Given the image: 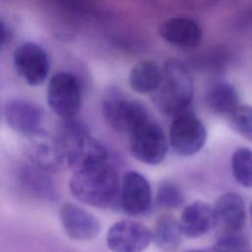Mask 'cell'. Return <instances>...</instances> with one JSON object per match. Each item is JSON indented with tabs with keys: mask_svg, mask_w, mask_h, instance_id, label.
<instances>
[{
	"mask_svg": "<svg viewBox=\"0 0 252 252\" xmlns=\"http://www.w3.org/2000/svg\"><path fill=\"white\" fill-rule=\"evenodd\" d=\"M185 252H252V249L240 234H222L210 248L190 249Z\"/></svg>",
	"mask_w": 252,
	"mask_h": 252,
	"instance_id": "cell-21",
	"label": "cell"
},
{
	"mask_svg": "<svg viewBox=\"0 0 252 252\" xmlns=\"http://www.w3.org/2000/svg\"><path fill=\"white\" fill-rule=\"evenodd\" d=\"M57 142L64 164L74 172L108 161L103 145L92 137L87 127L75 118L62 120Z\"/></svg>",
	"mask_w": 252,
	"mask_h": 252,
	"instance_id": "cell-2",
	"label": "cell"
},
{
	"mask_svg": "<svg viewBox=\"0 0 252 252\" xmlns=\"http://www.w3.org/2000/svg\"><path fill=\"white\" fill-rule=\"evenodd\" d=\"M130 151L139 161L157 165L167 152V141L162 128L152 118L139 125L130 135Z\"/></svg>",
	"mask_w": 252,
	"mask_h": 252,
	"instance_id": "cell-7",
	"label": "cell"
},
{
	"mask_svg": "<svg viewBox=\"0 0 252 252\" xmlns=\"http://www.w3.org/2000/svg\"><path fill=\"white\" fill-rule=\"evenodd\" d=\"M153 240V232L143 223L120 220L106 233V244L112 252H144Z\"/></svg>",
	"mask_w": 252,
	"mask_h": 252,
	"instance_id": "cell-9",
	"label": "cell"
},
{
	"mask_svg": "<svg viewBox=\"0 0 252 252\" xmlns=\"http://www.w3.org/2000/svg\"><path fill=\"white\" fill-rule=\"evenodd\" d=\"M69 188L78 201L96 208H110L120 200L119 174L108 161L75 171Z\"/></svg>",
	"mask_w": 252,
	"mask_h": 252,
	"instance_id": "cell-1",
	"label": "cell"
},
{
	"mask_svg": "<svg viewBox=\"0 0 252 252\" xmlns=\"http://www.w3.org/2000/svg\"><path fill=\"white\" fill-rule=\"evenodd\" d=\"M157 108L171 118L192 109L194 85L186 66L169 59L161 67V81L151 94Z\"/></svg>",
	"mask_w": 252,
	"mask_h": 252,
	"instance_id": "cell-3",
	"label": "cell"
},
{
	"mask_svg": "<svg viewBox=\"0 0 252 252\" xmlns=\"http://www.w3.org/2000/svg\"><path fill=\"white\" fill-rule=\"evenodd\" d=\"M158 33L169 44L182 48L197 46L203 35L200 25L188 17H173L163 21L158 27Z\"/></svg>",
	"mask_w": 252,
	"mask_h": 252,
	"instance_id": "cell-13",
	"label": "cell"
},
{
	"mask_svg": "<svg viewBox=\"0 0 252 252\" xmlns=\"http://www.w3.org/2000/svg\"><path fill=\"white\" fill-rule=\"evenodd\" d=\"M6 124L15 132L32 137L41 132L43 110L36 103L26 99L8 101L3 111Z\"/></svg>",
	"mask_w": 252,
	"mask_h": 252,
	"instance_id": "cell-11",
	"label": "cell"
},
{
	"mask_svg": "<svg viewBox=\"0 0 252 252\" xmlns=\"http://www.w3.org/2000/svg\"><path fill=\"white\" fill-rule=\"evenodd\" d=\"M156 201L164 209H177L184 203V196L179 186L171 181H162L158 188Z\"/></svg>",
	"mask_w": 252,
	"mask_h": 252,
	"instance_id": "cell-23",
	"label": "cell"
},
{
	"mask_svg": "<svg viewBox=\"0 0 252 252\" xmlns=\"http://www.w3.org/2000/svg\"><path fill=\"white\" fill-rule=\"evenodd\" d=\"M13 64L18 75L32 87L42 85L49 74L47 53L34 42L19 45L13 54Z\"/></svg>",
	"mask_w": 252,
	"mask_h": 252,
	"instance_id": "cell-8",
	"label": "cell"
},
{
	"mask_svg": "<svg viewBox=\"0 0 252 252\" xmlns=\"http://www.w3.org/2000/svg\"><path fill=\"white\" fill-rule=\"evenodd\" d=\"M47 103L62 120L73 119L82 104V89L76 76L68 72H57L49 80Z\"/></svg>",
	"mask_w": 252,
	"mask_h": 252,
	"instance_id": "cell-5",
	"label": "cell"
},
{
	"mask_svg": "<svg viewBox=\"0 0 252 252\" xmlns=\"http://www.w3.org/2000/svg\"><path fill=\"white\" fill-rule=\"evenodd\" d=\"M231 128L243 138L252 141V106L239 104L228 116Z\"/></svg>",
	"mask_w": 252,
	"mask_h": 252,
	"instance_id": "cell-22",
	"label": "cell"
},
{
	"mask_svg": "<svg viewBox=\"0 0 252 252\" xmlns=\"http://www.w3.org/2000/svg\"><path fill=\"white\" fill-rule=\"evenodd\" d=\"M48 173L49 171L30 162L20 170V183L29 194L39 199L54 201L57 199V192Z\"/></svg>",
	"mask_w": 252,
	"mask_h": 252,
	"instance_id": "cell-16",
	"label": "cell"
},
{
	"mask_svg": "<svg viewBox=\"0 0 252 252\" xmlns=\"http://www.w3.org/2000/svg\"><path fill=\"white\" fill-rule=\"evenodd\" d=\"M0 28H1V32H0L1 39H0V41H1V46L3 47L4 45H6L7 43L10 42V40L12 38V32L9 29V27L3 21H1Z\"/></svg>",
	"mask_w": 252,
	"mask_h": 252,
	"instance_id": "cell-24",
	"label": "cell"
},
{
	"mask_svg": "<svg viewBox=\"0 0 252 252\" xmlns=\"http://www.w3.org/2000/svg\"><path fill=\"white\" fill-rule=\"evenodd\" d=\"M207 129L193 109L172 118L169 127V146L181 157L199 153L207 141Z\"/></svg>",
	"mask_w": 252,
	"mask_h": 252,
	"instance_id": "cell-6",
	"label": "cell"
},
{
	"mask_svg": "<svg viewBox=\"0 0 252 252\" xmlns=\"http://www.w3.org/2000/svg\"><path fill=\"white\" fill-rule=\"evenodd\" d=\"M161 81V68L153 60L137 62L129 74V85L138 94H153Z\"/></svg>",
	"mask_w": 252,
	"mask_h": 252,
	"instance_id": "cell-18",
	"label": "cell"
},
{
	"mask_svg": "<svg viewBox=\"0 0 252 252\" xmlns=\"http://www.w3.org/2000/svg\"><path fill=\"white\" fill-rule=\"evenodd\" d=\"M120 206L131 217L149 212L152 206V189L148 179L135 170L127 171L121 181Z\"/></svg>",
	"mask_w": 252,
	"mask_h": 252,
	"instance_id": "cell-10",
	"label": "cell"
},
{
	"mask_svg": "<svg viewBox=\"0 0 252 252\" xmlns=\"http://www.w3.org/2000/svg\"><path fill=\"white\" fill-rule=\"evenodd\" d=\"M101 110L104 119L113 130L128 135L151 118L149 111L141 102L125 96L118 91H109L105 94Z\"/></svg>",
	"mask_w": 252,
	"mask_h": 252,
	"instance_id": "cell-4",
	"label": "cell"
},
{
	"mask_svg": "<svg viewBox=\"0 0 252 252\" xmlns=\"http://www.w3.org/2000/svg\"><path fill=\"white\" fill-rule=\"evenodd\" d=\"M205 102L213 113L227 117L239 105V95L232 84L218 82L208 90Z\"/></svg>",
	"mask_w": 252,
	"mask_h": 252,
	"instance_id": "cell-17",
	"label": "cell"
},
{
	"mask_svg": "<svg viewBox=\"0 0 252 252\" xmlns=\"http://www.w3.org/2000/svg\"><path fill=\"white\" fill-rule=\"evenodd\" d=\"M183 231L181 223L170 215H162L157 219L153 231V240L162 249H173L179 245Z\"/></svg>",
	"mask_w": 252,
	"mask_h": 252,
	"instance_id": "cell-19",
	"label": "cell"
},
{
	"mask_svg": "<svg viewBox=\"0 0 252 252\" xmlns=\"http://www.w3.org/2000/svg\"><path fill=\"white\" fill-rule=\"evenodd\" d=\"M217 224L223 230V234H239L245 223V205L242 198L227 192L221 195L216 205Z\"/></svg>",
	"mask_w": 252,
	"mask_h": 252,
	"instance_id": "cell-15",
	"label": "cell"
},
{
	"mask_svg": "<svg viewBox=\"0 0 252 252\" xmlns=\"http://www.w3.org/2000/svg\"><path fill=\"white\" fill-rule=\"evenodd\" d=\"M251 19H252V12H251Z\"/></svg>",
	"mask_w": 252,
	"mask_h": 252,
	"instance_id": "cell-26",
	"label": "cell"
},
{
	"mask_svg": "<svg viewBox=\"0 0 252 252\" xmlns=\"http://www.w3.org/2000/svg\"><path fill=\"white\" fill-rule=\"evenodd\" d=\"M250 216H251V220H252V203L250 205Z\"/></svg>",
	"mask_w": 252,
	"mask_h": 252,
	"instance_id": "cell-25",
	"label": "cell"
},
{
	"mask_svg": "<svg viewBox=\"0 0 252 252\" xmlns=\"http://www.w3.org/2000/svg\"><path fill=\"white\" fill-rule=\"evenodd\" d=\"M60 220L66 234L78 241H88L95 238L100 230L99 220L84 208L66 202L60 209Z\"/></svg>",
	"mask_w": 252,
	"mask_h": 252,
	"instance_id": "cell-12",
	"label": "cell"
},
{
	"mask_svg": "<svg viewBox=\"0 0 252 252\" xmlns=\"http://www.w3.org/2000/svg\"><path fill=\"white\" fill-rule=\"evenodd\" d=\"M231 169L235 180L245 187H252V150L237 149L231 158Z\"/></svg>",
	"mask_w": 252,
	"mask_h": 252,
	"instance_id": "cell-20",
	"label": "cell"
},
{
	"mask_svg": "<svg viewBox=\"0 0 252 252\" xmlns=\"http://www.w3.org/2000/svg\"><path fill=\"white\" fill-rule=\"evenodd\" d=\"M183 235L188 238H199L207 234L217 225L215 206L204 202L195 201L186 206L180 220Z\"/></svg>",
	"mask_w": 252,
	"mask_h": 252,
	"instance_id": "cell-14",
	"label": "cell"
}]
</instances>
